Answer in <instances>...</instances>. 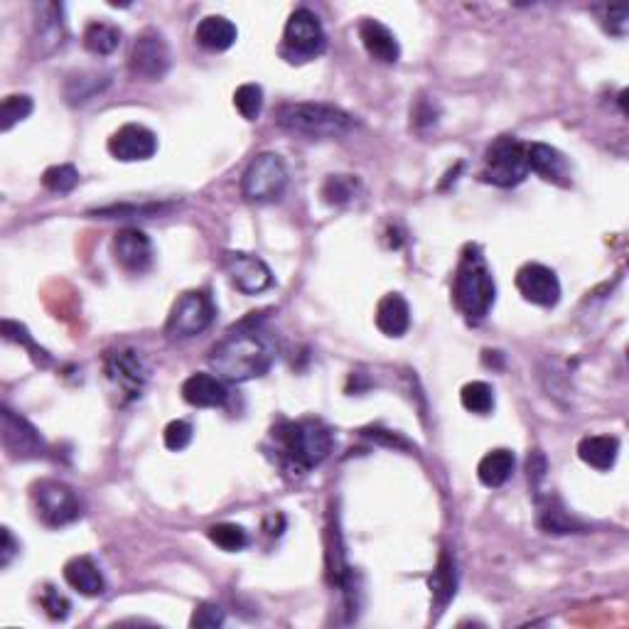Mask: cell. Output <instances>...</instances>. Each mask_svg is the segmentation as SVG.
I'll list each match as a JSON object with an SVG mask.
<instances>
[{
    "instance_id": "obj_2",
    "label": "cell",
    "mask_w": 629,
    "mask_h": 629,
    "mask_svg": "<svg viewBox=\"0 0 629 629\" xmlns=\"http://www.w3.org/2000/svg\"><path fill=\"white\" fill-rule=\"evenodd\" d=\"M494 295H497V288H494V278L485 261V254H482L480 246L470 244L462 251L458 271L453 278L455 305L467 320H485L494 305Z\"/></svg>"
},
{
    "instance_id": "obj_25",
    "label": "cell",
    "mask_w": 629,
    "mask_h": 629,
    "mask_svg": "<svg viewBox=\"0 0 629 629\" xmlns=\"http://www.w3.org/2000/svg\"><path fill=\"white\" fill-rule=\"evenodd\" d=\"M514 453L512 450H492V453H487L485 458L480 460V465H477V477H480V482L489 489H497L502 487L504 482L512 477L514 472Z\"/></svg>"
},
{
    "instance_id": "obj_41",
    "label": "cell",
    "mask_w": 629,
    "mask_h": 629,
    "mask_svg": "<svg viewBox=\"0 0 629 629\" xmlns=\"http://www.w3.org/2000/svg\"><path fill=\"white\" fill-rule=\"evenodd\" d=\"M627 8H607V30L617 37L627 35Z\"/></svg>"
},
{
    "instance_id": "obj_31",
    "label": "cell",
    "mask_w": 629,
    "mask_h": 629,
    "mask_svg": "<svg viewBox=\"0 0 629 629\" xmlns=\"http://www.w3.org/2000/svg\"><path fill=\"white\" fill-rule=\"evenodd\" d=\"M207 536L212 539V544L224 548V551H241V548L249 546V534H246L244 526L227 524V521L209 526Z\"/></svg>"
},
{
    "instance_id": "obj_5",
    "label": "cell",
    "mask_w": 629,
    "mask_h": 629,
    "mask_svg": "<svg viewBox=\"0 0 629 629\" xmlns=\"http://www.w3.org/2000/svg\"><path fill=\"white\" fill-rule=\"evenodd\" d=\"M106 384H109L111 396L118 406L138 401L143 396L145 381H148V369L136 349H111L104 359Z\"/></svg>"
},
{
    "instance_id": "obj_26",
    "label": "cell",
    "mask_w": 629,
    "mask_h": 629,
    "mask_svg": "<svg viewBox=\"0 0 629 629\" xmlns=\"http://www.w3.org/2000/svg\"><path fill=\"white\" fill-rule=\"evenodd\" d=\"M428 585L438 612L455 598V585H458V580H455V563L448 553H440V561L438 566H435L433 575H430Z\"/></svg>"
},
{
    "instance_id": "obj_30",
    "label": "cell",
    "mask_w": 629,
    "mask_h": 629,
    "mask_svg": "<svg viewBox=\"0 0 629 629\" xmlns=\"http://www.w3.org/2000/svg\"><path fill=\"white\" fill-rule=\"evenodd\" d=\"M359 192V180L352 175H330L322 185V200L332 207L352 202Z\"/></svg>"
},
{
    "instance_id": "obj_4",
    "label": "cell",
    "mask_w": 629,
    "mask_h": 629,
    "mask_svg": "<svg viewBox=\"0 0 629 629\" xmlns=\"http://www.w3.org/2000/svg\"><path fill=\"white\" fill-rule=\"evenodd\" d=\"M276 123L283 131L305 138H342L354 128V118L347 111L313 101L283 104L276 111Z\"/></svg>"
},
{
    "instance_id": "obj_9",
    "label": "cell",
    "mask_w": 629,
    "mask_h": 629,
    "mask_svg": "<svg viewBox=\"0 0 629 629\" xmlns=\"http://www.w3.org/2000/svg\"><path fill=\"white\" fill-rule=\"evenodd\" d=\"M32 502L37 516L47 526H67L82 516V499L72 487L57 480H40L32 487Z\"/></svg>"
},
{
    "instance_id": "obj_22",
    "label": "cell",
    "mask_w": 629,
    "mask_h": 629,
    "mask_svg": "<svg viewBox=\"0 0 629 629\" xmlns=\"http://www.w3.org/2000/svg\"><path fill=\"white\" fill-rule=\"evenodd\" d=\"M64 580H67L77 593L86 595V598L104 595L106 590L104 575H101L99 566H96L89 556H77L72 558V561H67V566H64Z\"/></svg>"
},
{
    "instance_id": "obj_11",
    "label": "cell",
    "mask_w": 629,
    "mask_h": 629,
    "mask_svg": "<svg viewBox=\"0 0 629 629\" xmlns=\"http://www.w3.org/2000/svg\"><path fill=\"white\" fill-rule=\"evenodd\" d=\"M172 55L168 40L158 30L148 28L136 37L128 57V69L143 82H160L170 72Z\"/></svg>"
},
{
    "instance_id": "obj_6",
    "label": "cell",
    "mask_w": 629,
    "mask_h": 629,
    "mask_svg": "<svg viewBox=\"0 0 629 629\" xmlns=\"http://www.w3.org/2000/svg\"><path fill=\"white\" fill-rule=\"evenodd\" d=\"M288 190V170L281 155H256L241 177V195L254 204L278 202Z\"/></svg>"
},
{
    "instance_id": "obj_36",
    "label": "cell",
    "mask_w": 629,
    "mask_h": 629,
    "mask_svg": "<svg viewBox=\"0 0 629 629\" xmlns=\"http://www.w3.org/2000/svg\"><path fill=\"white\" fill-rule=\"evenodd\" d=\"M172 204H121V207H104L96 209V217L118 219V217H153V214L170 212Z\"/></svg>"
},
{
    "instance_id": "obj_13",
    "label": "cell",
    "mask_w": 629,
    "mask_h": 629,
    "mask_svg": "<svg viewBox=\"0 0 629 629\" xmlns=\"http://www.w3.org/2000/svg\"><path fill=\"white\" fill-rule=\"evenodd\" d=\"M0 438H3V448L15 460H32L45 455L42 435L23 416L10 411L8 406H3V433H0Z\"/></svg>"
},
{
    "instance_id": "obj_17",
    "label": "cell",
    "mask_w": 629,
    "mask_h": 629,
    "mask_svg": "<svg viewBox=\"0 0 629 629\" xmlns=\"http://www.w3.org/2000/svg\"><path fill=\"white\" fill-rule=\"evenodd\" d=\"M526 160H529V172L544 177L546 182H553L558 187H571V165H568L566 155L558 153L556 148L544 143L526 145Z\"/></svg>"
},
{
    "instance_id": "obj_33",
    "label": "cell",
    "mask_w": 629,
    "mask_h": 629,
    "mask_svg": "<svg viewBox=\"0 0 629 629\" xmlns=\"http://www.w3.org/2000/svg\"><path fill=\"white\" fill-rule=\"evenodd\" d=\"M42 185L55 195H67L79 185V172L74 165H52L42 175Z\"/></svg>"
},
{
    "instance_id": "obj_43",
    "label": "cell",
    "mask_w": 629,
    "mask_h": 629,
    "mask_svg": "<svg viewBox=\"0 0 629 629\" xmlns=\"http://www.w3.org/2000/svg\"><path fill=\"white\" fill-rule=\"evenodd\" d=\"M367 435L369 438H374V440H379V443H384V445H394V448H403V450H411V443H406V440L401 438V435H391L389 430H367Z\"/></svg>"
},
{
    "instance_id": "obj_12",
    "label": "cell",
    "mask_w": 629,
    "mask_h": 629,
    "mask_svg": "<svg viewBox=\"0 0 629 629\" xmlns=\"http://www.w3.org/2000/svg\"><path fill=\"white\" fill-rule=\"evenodd\" d=\"M222 268L241 293L258 295L263 290L273 286V273L263 258L254 254H244V251H227L222 256Z\"/></svg>"
},
{
    "instance_id": "obj_38",
    "label": "cell",
    "mask_w": 629,
    "mask_h": 629,
    "mask_svg": "<svg viewBox=\"0 0 629 629\" xmlns=\"http://www.w3.org/2000/svg\"><path fill=\"white\" fill-rule=\"evenodd\" d=\"M40 602H42V607H45V612L52 617V620H67L69 610H72L69 600L64 598V595H59V590L52 588V585H47V588L42 590Z\"/></svg>"
},
{
    "instance_id": "obj_10",
    "label": "cell",
    "mask_w": 629,
    "mask_h": 629,
    "mask_svg": "<svg viewBox=\"0 0 629 629\" xmlns=\"http://www.w3.org/2000/svg\"><path fill=\"white\" fill-rule=\"evenodd\" d=\"M327 47L325 30H322L320 18L308 8H298L288 18L286 30H283V52L293 57V62H305L322 55Z\"/></svg>"
},
{
    "instance_id": "obj_8",
    "label": "cell",
    "mask_w": 629,
    "mask_h": 629,
    "mask_svg": "<svg viewBox=\"0 0 629 629\" xmlns=\"http://www.w3.org/2000/svg\"><path fill=\"white\" fill-rule=\"evenodd\" d=\"M214 320V303L204 290H187L172 305L168 322H165V335L170 340H192L202 335Z\"/></svg>"
},
{
    "instance_id": "obj_24",
    "label": "cell",
    "mask_w": 629,
    "mask_h": 629,
    "mask_svg": "<svg viewBox=\"0 0 629 629\" xmlns=\"http://www.w3.org/2000/svg\"><path fill=\"white\" fill-rule=\"evenodd\" d=\"M617 453H620V440L612 435H588L578 443V455L585 465L605 472L615 465Z\"/></svg>"
},
{
    "instance_id": "obj_3",
    "label": "cell",
    "mask_w": 629,
    "mask_h": 629,
    "mask_svg": "<svg viewBox=\"0 0 629 629\" xmlns=\"http://www.w3.org/2000/svg\"><path fill=\"white\" fill-rule=\"evenodd\" d=\"M273 438L281 445V458L290 472L305 475L320 465L332 450L330 428L320 421L281 423L273 430Z\"/></svg>"
},
{
    "instance_id": "obj_23",
    "label": "cell",
    "mask_w": 629,
    "mask_h": 629,
    "mask_svg": "<svg viewBox=\"0 0 629 629\" xmlns=\"http://www.w3.org/2000/svg\"><path fill=\"white\" fill-rule=\"evenodd\" d=\"M239 32H236V25L231 20L224 18V15H207L195 30V40L200 42L204 50L212 52H224L229 50L236 42Z\"/></svg>"
},
{
    "instance_id": "obj_27",
    "label": "cell",
    "mask_w": 629,
    "mask_h": 629,
    "mask_svg": "<svg viewBox=\"0 0 629 629\" xmlns=\"http://www.w3.org/2000/svg\"><path fill=\"white\" fill-rule=\"evenodd\" d=\"M118 45H121V30H118L116 25L101 23V20L86 25L84 47L91 52V55H99V57L114 55V52L118 50Z\"/></svg>"
},
{
    "instance_id": "obj_19",
    "label": "cell",
    "mask_w": 629,
    "mask_h": 629,
    "mask_svg": "<svg viewBox=\"0 0 629 629\" xmlns=\"http://www.w3.org/2000/svg\"><path fill=\"white\" fill-rule=\"evenodd\" d=\"M37 20H35V42L40 45V55H52L64 45V8L57 3H42L37 5Z\"/></svg>"
},
{
    "instance_id": "obj_34",
    "label": "cell",
    "mask_w": 629,
    "mask_h": 629,
    "mask_svg": "<svg viewBox=\"0 0 629 629\" xmlns=\"http://www.w3.org/2000/svg\"><path fill=\"white\" fill-rule=\"evenodd\" d=\"M234 106L246 121H256L263 109V89L258 84H241L234 91Z\"/></svg>"
},
{
    "instance_id": "obj_21",
    "label": "cell",
    "mask_w": 629,
    "mask_h": 629,
    "mask_svg": "<svg viewBox=\"0 0 629 629\" xmlns=\"http://www.w3.org/2000/svg\"><path fill=\"white\" fill-rule=\"evenodd\" d=\"M376 327L386 337L406 335L408 327H411V308H408L403 295L389 293L379 300V305H376Z\"/></svg>"
},
{
    "instance_id": "obj_20",
    "label": "cell",
    "mask_w": 629,
    "mask_h": 629,
    "mask_svg": "<svg viewBox=\"0 0 629 629\" xmlns=\"http://www.w3.org/2000/svg\"><path fill=\"white\" fill-rule=\"evenodd\" d=\"M182 399L195 408H217L227 403V386L212 374L197 372L182 384Z\"/></svg>"
},
{
    "instance_id": "obj_39",
    "label": "cell",
    "mask_w": 629,
    "mask_h": 629,
    "mask_svg": "<svg viewBox=\"0 0 629 629\" xmlns=\"http://www.w3.org/2000/svg\"><path fill=\"white\" fill-rule=\"evenodd\" d=\"M192 627H200V629H214V627H222L224 625V610L219 605H212V602H204L195 610L190 620Z\"/></svg>"
},
{
    "instance_id": "obj_40",
    "label": "cell",
    "mask_w": 629,
    "mask_h": 629,
    "mask_svg": "<svg viewBox=\"0 0 629 629\" xmlns=\"http://www.w3.org/2000/svg\"><path fill=\"white\" fill-rule=\"evenodd\" d=\"M438 121V109H435L433 101H418L416 109H413V123H416L418 128L423 126H433V123Z\"/></svg>"
},
{
    "instance_id": "obj_28",
    "label": "cell",
    "mask_w": 629,
    "mask_h": 629,
    "mask_svg": "<svg viewBox=\"0 0 629 629\" xmlns=\"http://www.w3.org/2000/svg\"><path fill=\"white\" fill-rule=\"evenodd\" d=\"M106 84H109V77H101L96 72H82L69 77L67 86H64V94H67L69 104L82 106L86 101L94 99L96 94H101Z\"/></svg>"
},
{
    "instance_id": "obj_15",
    "label": "cell",
    "mask_w": 629,
    "mask_h": 629,
    "mask_svg": "<svg viewBox=\"0 0 629 629\" xmlns=\"http://www.w3.org/2000/svg\"><path fill=\"white\" fill-rule=\"evenodd\" d=\"M158 150V138L150 128L141 123H126L114 136L109 138V153L121 163H138V160H150Z\"/></svg>"
},
{
    "instance_id": "obj_1",
    "label": "cell",
    "mask_w": 629,
    "mask_h": 629,
    "mask_svg": "<svg viewBox=\"0 0 629 629\" xmlns=\"http://www.w3.org/2000/svg\"><path fill=\"white\" fill-rule=\"evenodd\" d=\"M249 325V320L241 322L234 332H229V337H224L209 352V364L214 372L231 384L258 379L271 369L273 359H276L273 342L258 330V325Z\"/></svg>"
},
{
    "instance_id": "obj_29",
    "label": "cell",
    "mask_w": 629,
    "mask_h": 629,
    "mask_svg": "<svg viewBox=\"0 0 629 629\" xmlns=\"http://www.w3.org/2000/svg\"><path fill=\"white\" fill-rule=\"evenodd\" d=\"M460 401L465 406V411L477 413V416H487L494 408V389L485 381H470V384L462 386Z\"/></svg>"
},
{
    "instance_id": "obj_7",
    "label": "cell",
    "mask_w": 629,
    "mask_h": 629,
    "mask_svg": "<svg viewBox=\"0 0 629 629\" xmlns=\"http://www.w3.org/2000/svg\"><path fill=\"white\" fill-rule=\"evenodd\" d=\"M529 175V160H526V145L514 136L497 138L485 153V182L497 187H516Z\"/></svg>"
},
{
    "instance_id": "obj_32",
    "label": "cell",
    "mask_w": 629,
    "mask_h": 629,
    "mask_svg": "<svg viewBox=\"0 0 629 629\" xmlns=\"http://www.w3.org/2000/svg\"><path fill=\"white\" fill-rule=\"evenodd\" d=\"M32 109H35V104H32L30 96L25 94L5 96L3 106H0V128L8 133L10 128L18 126L20 121H25V118L32 114Z\"/></svg>"
},
{
    "instance_id": "obj_37",
    "label": "cell",
    "mask_w": 629,
    "mask_h": 629,
    "mask_svg": "<svg viewBox=\"0 0 629 629\" xmlns=\"http://www.w3.org/2000/svg\"><path fill=\"white\" fill-rule=\"evenodd\" d=\"M163 438H165V448L180 453V450H185L187 445L192 443V426L187 421H172L168 423V428H165Z\"/></svg>"
},
{
    "instance_id": "obj_18",
    "label": "cell",
    "mask_w": 629,
    "mask_h": 629,
    "mask_svg": "<svg viewBox=\"0 0 629 629\" xmlns=\"http://www.w3.org/2000/svg\"><path fill=\"white\" fill-rule=\"evenodd\" d=\"M359 37H362L364 50L369 52V57L376 59L381 64H396L401 57V45L396 40V35L386 28L379 20L367 18L359 25Z\"/></svg>"
},
{
    "instance_id": "obj_16",
    "label": "cell",
    "mask_w": 629,
    "mask_h": 629,
    "mask_svg": "<svg viewBox=\"0 0 629 629\" xmlns=\"http://www.w3.org/2000/svg\"><path fill=\"white\" fill-rule=\"evenodd\" d=\"M114 258L121 268L131 273L148 271L153 263V244L141 229H121L114 236Z\"/></svg>"
},
{
    "instance_id": "obj_35",
    "label": "cell",
    "mask_w": 629,
    "mask_h": 629,
    "mask_svg": "<svg viewBox=\"0 0 629 629\" xmlns=\"http://www.w3.org/2000/svg\"><path fill=\"white\" fill-rule=\"evenodd\" d=\"M3 337H5V340H8V342L23 344V347L28 349V352L32 354V359H35V364H42V367H45V364H50V354H47L45 349L37 347V344L32 342L30 332L25 330V327L20 325V322L3 320Z\"/></svg>"
},
{
    "instance_id": "obj_14",
    "label": "cell",
    "mask_w": 629,
    "mask_h": 629,
    "mask_svg": "<svg viewBox=\"0 0 629 629\" xmlns=\"http://www.w3.org/2000/svg\"><path fill=\"white\" fill-rule=\"evenodd\" d=\"M516 288L524 295V300L539 305V308H553L561 300V283L558 276L548 266L541 263H526L516 273Z\"/></svg>"
},
{
    "instance_id": "obj_42",
    "label": "cell",
    "mask_w": 629,
    "mask_h": 629,
    "mask_svg": "<svg viewBox=\"0 0 629 629\" xmlns=\"http://www.w3.org/2000/svg\"><path fill=\"white\" fill-rule=\"evenodd\" d=\"M20 546L18 541L13 539V534H10L8 526H3V546H0V568H8L10 563H13V558L18 556Z\"/></svg>"
}]
</instances>
